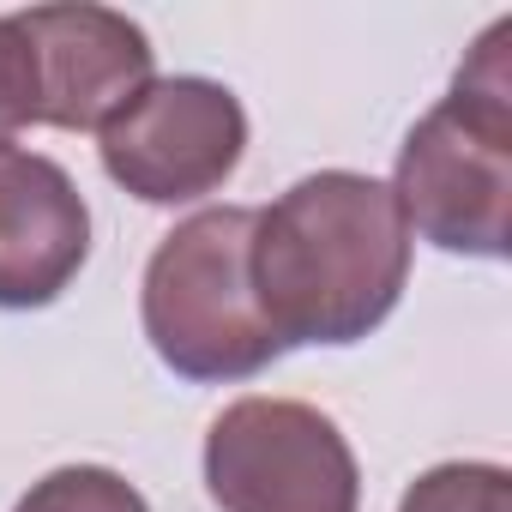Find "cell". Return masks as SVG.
<instances>
[{"instance_id": "obj_1", "label": "cell", "mask_w": 512, "mask_h": 512, "mask_svg": "<svg viewBox=\"0 0 512 512\" xmlns=\"http://www.w3.org/2000/svg\"><path fill=\"white\" fill-rule=\"evenodd\" d=\"M247 278L284 350L362 344L410 284V229L392 187L356 169L302 175L253 211Z\"/></svg>"}, {"instance_id": "obj_2", "label": "cell", "mask_w": 512, "mask_h": 512, "mask_svg": "<svg viewBox=\"0 0 512 512\" xmlns=\"http://www.w3.org/2000/svg\"><path fill=\"white\" fill-rule=\"evenodd\" d=\"M512 19H494L452 91L404 133L392 199L404 229L440 253L506 260L512 253Z\"/></svg>"}, {"instance_id": "obj_3", "label": "cell", "mask_w": 512, "mask_h": 512, "mask_svg": "<svg viewBox=\"0 0 512 512\" xmlns=\"http://www.w3.org/2000/svg\"><path fill=\"white\" fill-rule=\"evenodd\" d=\"M253 205H211L175 223L139 284V320L157 362L193 386H235L266 374L284 344L272 338L247 278Z\"/></svg>"}, {"instance_id": "obj_4", "label": "cell", "mask_w": 512, "mask_h": 512, "mask_svg": "<svg viewBox=\"0 0 512 512\" xmlns=\"http://www.w3.org/2000/svg\"><path fill=\"white\" fill-rule=\"evenodd\" d=\"M205 488L223 512L362 506V470L344 428L302 398H235L205 434Z\"/></svg>"}, {"instance_id": "obj_5", "label": "cell", "mask_w": 512, "mask_h": 512, "mask_svg": "<svg viewBox=\"0 0 512 512\" xmlns=\"http://www.w3.org/2000/svg\"><path fill=\"white\" fill-rule=\"evenodd\" d=\"M247 151V109L229 85L175 73L151 79L103 133L97 157L139 205H193L217 193Z\"/></svg>"}, {"instance_id": "obj_6", "label": "cell", "mask_w": 512, "mask_h": 512, "mask_svg": "<svg viewBox=\"0 0 512 512\" xmlns=\"http://www.w3.org/2000/svg\"><path fill=\"white\" fill-rule=\"evenodd\" d=\"M37 55V121L61 133H103L151 79V37L109 7H31L13 13Z\"/></svg>"}, {"instance_id": "obj_7", "label": "cell", "mask_w": 512, "mask_h": 512, "mask_svg": "<svg viewBox=\"0 0 512 512\" xmlns=\"http://www.w3.org/2000/svg\"><path fill=\"white\" fill-rule=\"evenodd\" d=\"M91 260V205L79 181L25 145H0V308L31 314L67 296Z\"/></svg>"}, {"instance_id": "obj_8", "label": "cell", "mask_w": 512, "mask_h": 512, "mask_svg": "<svg viewBox=\"0 0 512 512\" xmlns=\"http://www.w3.org/2000/svg\"><path fill=\"white\" fill-rule=\"evenodd\" d=\"M398 512H512V476L506 464H482V458L434 464L404 488Z\"/></svg>"}, {"instance_id": "obj_9", "label": "cell", "mask_w": 512, "mask_h": 512, "mask_svg": "<svg viewBox=\"0 0 512 512\" xmlns=\"http://www.w3.org/2000/svg\"><path fill=\"white\" fill-rule=\"evenodd\" d=\"M13 512H151V506L109 464H61L43 482H31V494Z\"/></svg>"}, {"instance_id": "obj_10", "label": "cell", "mask_w": 512, "mask_h": 512, "mask_svg": "<svg viewBox=\"0 0 512 512\" xmlns=\"http://www.w3.org/2000/svg\"><path fill=\"white\" fill-rule=\"evenodd\" d=\"M37 121V55L19 31V19H0V145H13Z\"/></svg>"}]
</instances>
